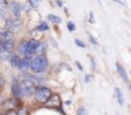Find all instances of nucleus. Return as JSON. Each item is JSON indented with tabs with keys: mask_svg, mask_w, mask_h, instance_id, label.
<instances>
[{
	"mask_svg": "<svg viewBox=\"0 0 131 115\" xmlns=\"http://www.w3.org/2000/svg\"><path fill=\"white\" fill-rule=\"evenodd\" d=\"M90 41H91V42H93L94 45H98V41H96V40H95L94 37H91V36H90Z\"/></svg>",
	"mask_w": 131,
	"mask_h": 115,
	"instance_id": "nucleus-23",
	"label": "nucleus"
},
{
	"mask_svg": "<svg viewBox=\"0 0 131 115\" xmlns=\"http://www.w3.org/2000/svg\"><path fill=\"white\" fill-rule=\"evenodd\" d=\"M26 44H27V40H23V41L19 42V45H18V52H19V54H23V52H25Z\"/></svg>",
	"mask_w": 131,
	"mask_h": 115,
	"instance_id": "nucleus-15",
	"label": "nucleus"
},
{
	"mask_svg": "<svg viewBox=\"0 0 131 115\" xmlns=\"http://www.w3.org/2000/svg\"><path fill=\"white\" fill-rule=\"evenodd\" d=\"M57 4H58L59 7H62V0H57Z\"/></svg>",
	"mask_w": 131,
	"mask_h": 115,
	"instance_id": "nucleus-27",
	"label": "nucleus"
},
{
	"mask_svg": "<svg viewBox=\"0 0 131 115\" xmlns=\"http://www.w3.org/2000/svg\"><path fill=\"white\" fill-rule=\"evenodd\" d=\"M46 106H49V107H58L59 106V104H60V101H59V96H57V95H50V97L46 100Z\"/></svg>",
	"mask_w": 131,
	"mask_h": 115,
	"instance_id": "nucleus-9",
	"label": "nucleus"
},
{
	"mask_svg": "<svg viewBox=\"0 0 131 115\" xmlns=\"http://www.w3.org/2000/svg\"><path fill=\"white\" fill-rule=\"evenodd\" d=\"M90 79H91V77H90V76H89V74H86V76H85V82H86V83H88V82H89V81H90Z\"/></svg>",
	"mask_w": 131,
	"mask_h": 115,
	"instance_id": "nucleus-25",
	"label": "nucleus"
},
{
	"mask_svg": "<svg viewBox=\"0 0 131 115\" xmlns=\"http://www.w3.org/2000/svg\"><path fill=\"white\" fill-rule=\"evenodd\" d=\"M12 93H13V96L16 97V98H22L23 97V95H22V90H21V86H19V83L14 79L13 81V83H12Z\"/></svg>",
	"mask_w": 131,
	"mask_h": 115,
	"instance_id": "nucleus-8",
	"label": "nucleus"
},
{
	"mask_svg": "<svg viewBox=\"0 0 131 115\" xmlns=\"http://www.w3.org/2000/svg\"><path fill=\"white\" fill-rule=\"evenodd\" d=\"M37 44H39V41L35 40V38L27 40V44H26V49H25L23 55H25L26 58H32V56L35 55V50H36Z\"/></svg>",
	"mask_w": 131,
	"mask_h": 115,
	"instance_id": "nucleus-4",
	"label": "nucleus"
},
{
	"mask_svg": "<svg viewBox=\"0 0 131 115\" xmlns=\"http://www.w3.org/2000/svg\"><path fill=\"white\" fill-rule=\"evenodd\" d=\"M116 90V95H117V100H118V104L122 106L123 104H125V100H123V95H122V92H121V90L119 88H114Z\"/></svg>",
	"mask_w": 131,
	"mask_h": 115,
	"instance_id": "nucleus-13",
	"label": "nucleus"
},
{
	"mask_svg": "<svg viewBox=\"0 0 131 115\" xmlns=\"http://www.w3.org/2000/svg\"><path fill=\"white\" fill-rule=\"evenodd\" d=\"M77 115H88V110L85 106H80L79 111H77Z\"/></svg>",
	"mask_w": 131,
	"mask_h": 115,
	"instance_id": "nucleus-18",
	"label": "nucleus"
},
{
	"mask_svg": "<svg viewBox=\"0 0 131 115\" xmlns=\"http://www.w3.org/2000/svg\"><path fill=\"white\" fill-rule=\"evenodd\" d=\"M89 21H90L91 23L94 22V14H93V13H90V16H89Z\"/></svg>",
	"mask_w": 131,
	"mask_h": 115,
	"instance_id": "nucleus-22",
	"label": "nucleus"
},
{
	"mask_svg": "<svg viewBox=\"0 0 131 115\" xmlns=\"http://www.w3.org/2000/svg\"><path fill=\"white\" fill-rule=\"evenodd\" d=\"M19 86H21V90H22V95L23 96H31V95H34L35 88H36L35 84H34V82L30 81V79L22 81V83H19Z\"/></svg>",
	"mask_w": 131,
	"mask_h": 115,
	"instance_id": "nucleus-3",
	"label": "nucleus"
},
{
	"mask_svg": "<svg viewBox=\"0 0 131 115\" xmlns=\"http://www.w3.org/2000/svg\"><path fill=\"white\" fill-rule=\"evenodd\" d=\"M49 30V26L45 23V22H41L39 26H37V31H41V32H45V31H48Z\"/></svg>",
	"mask_w": 131,
	"mask_h": 115,
	"instance_id": "nucleus-17",
	"label": "nucleus"
},
{
	"mask_svg": "<svg viewBox=\"0 0 131 115\" xmlns=\"http://www.w3.org/2000/svg\"><path fill=\"white\" fill-rule=\"evenodd\" d=\"M44 52H45V44H37V46H36V50H35V54L36 55H44Z\"/></svg>",
	"mask_w": 131,
	"mask_h": 115,
	"instance_id": "nucleus-12",
	"label": "nucleus"
},
{
	"mask_svg": "<svg viewBox=\"0 0 131 115\" xmlns=\"http://www.w3.org/2000/svg\"><path fill=\"white\" fill-rule=\"evenodd\" d=\"M0 41H13V33L8 30L3 31V32H0Z\"/></svg>",
	"mask_w": 131,
	"mask_h": 115,
	"instance_id": "nucleus-11",
	"label": "nucleus"
},
{
	"mask_svg": "<svg viewBox=\"0 0 131 115\" xmlns=\"http://www.w3.org/2000/svg\"><path fill=\"white\" fill-rule=\"evenodd\" d=\"M9 60H10V64L16 68L17 64H18V62H19V58H18L17 55H10V59H9Z\"/></svg>",
	"mask_w": 131,
	"mask_h": 115,
	"instance_id": "nucleus-16",
	"label": "nucleus"
},
{
	"mask_svg": "<svg viewBox=\"0 0 131 115\" xmlns=\"http://www.w3.org/2000/svg\"><path fill=\"white\" fill-rule=\"evenodd\" d=\"M116 68H117V72H118V74H119V77L123 79V82H128V76H127V73H126V70H125V68L119 64V63H117L116 64Z\"/></svg>",
	"mask_w": 131,
	"mask_h": 115,
	"instance_id": "nucleus-10",
	"label": "nucleus"
},
{
	"mask_svg": "<svg viewBox=\"0 0 131 115\" xmlns=\"http://www.w3.org/2000/svg\"><path fill=\"white\" fill-rule=\"evenodd\" d=\"M48 18H49V21H50V22H53V23H55V24L62 22V19H60L58 16H54V14H49V16H48Z\"/></svg>",
	"mask_w": 131,
	"mask_h": 115,
	"instance_id": "nucleus-14",
	"label": "nucleus"
},
{
	"mask_svg": "<svg viewBox=\"0 0 131 115\" xmlns=\"http://www.w3.org/2000/svg\"><path fill=\"white\" fill-rule=\"evenodd\" d=\"M30 62H31V58H23V59H19V62H18V64H17V69H19V70H22V72H26V70H28L30 69Z\"/></svg>",
	"mask_w": 131,
	"mask_h": 115,
	"instance_id": "nucleus-7",
	"label": "nucleus"
},
{
	"mask_svg": "<svg viewBox=\"0 0 131 115\" xmlns=\"http://www.w3.org/2000/svg\"><path fill=\"white\" fill-rule=\"evenodd\" d=\"M3 83H4V81H3V78H2V76H0V87L3 86Z\"/></svg>",
	"mask_w": 131,
	"mask_h": 115,
	"instance_id": "nucleus-26",
	"label": "nucleus"
},
{
	"mask_svg": "<svg viewBox=\"0 0 131 115\" xmlns=\"http://www.w3.org/2000/svg\"><path fill=\"white\" fill-rule=\"evenodd\" d=\"M5 28L8 31H19L21 30V23L18 22V18L17 19H7L5 21Z\"/></svg>",
	"mask_w": 131,
	"mask_h": 115,
	"instance_id": "nucleus-6",
	"label": "nucleus"
},
{
	"mask_svg": "<svg viewBox=\"0 0 131 115\" xmlns=\"http://www.w3.org/2000/svg\"><path fill=\"white\" fill-rule=\"evenodd\" d=\"M67 27H68V30H70L71 32H73V31L76 30V27H75V23H73V22H68V23H67Z\"/></svg>",
	"mask_w": 131,
	"mask_h": 115,
	"instance_id": "nucleus-19",
	"label": "nucleus"
},
{
	"mask_svg": "<svg viewBox=\"0 0 131 115\" xmlns=\"http://www.w3.org/2000/svg\"><path fill=\"white\" fill-rule=\"evenodd\" d=\"M75 44L77 45V46H80V47H82V49H85L86 47V45H85V42H82V41H80V40H75Z\"/></svg>",
	"mask_w": 131,
	"mask_h": 115,
	"instance_id": "nucleus-20",
	"label": "nucleus"
},
{
	"mask_svg": "<svg viewBox=\"0 0 131 115\" xmlns=\"http://www.w3.org/2000/svg\"><path fill=\"white\" fill-rule=\"evenodd\" d=\"M76 65H77V68H79L80 70H84V68H82V65H81V64H80L79 62H76Z\"/></svg>",
	"mask_w": 131,
	"mask_h": 115,
	"instance_id": "nucleus-24",
	"label": "nucleus"
},
{
	"mask_svg": "<svg viewBox=\"0 0 131 115\" xmlns=\"http://www.w3.org/2000/svg\"><path fill=\"white\" fill-rule=\"evenodd\" d=\"M7 7L9 8V10L13 13V16L16 18H19L21 17V4H18L17 2H13V0H9V2H7Z\"/></svg>",
	"mask_w": 131,
	"mask_h": 115,
	"instance_id": "nucleus-5",
	"label": "nucleus"
},
{
	"mask_svg": "<svg viewBox=\"0 0 131 115\" xmlns=\"http://www.w3.org/2000/svg\"><path fill=\"white\" fill-rule=\"evenodd\" d=\"M7 115H17V111H16V110H9V111L7 112Z\"/></svg>",
	"mask_w": 131,
	"mask_h": 115,
	"instance_id": "nucleus-21",
	"label": "nucleus"
},
{
	"mask_svg": "<svg viewBox=\"0 0 131 115\" xmlns=\"http://www.w3.org/2000/svg\"><path fill=\"white\" fill-rule=\"evenodd\" d=\"M34 95H35V98H36L37 102H40V104H45L46 100L50 97L51 91H50L48 87H45V86H39L37 88H35Z\"/></svg>",
	"mask_w": 131,
	"mask_h": 115,
	"instance_id": "nucleus-2",
	"label": "nucleus"
},
{
	"mask_svg": "<svg viewBox=\"0 0 131 115\" xmlns=\"http://www.w3.org/2000/svg\"><path fill=\"white\" fill-rule=\"evenodd\" d=\"M48 68V59L45 55H36L35 58H31L30 62V70L34 73H44Z\"/></svg>",
	"mask_w": 131,
	"mask_h": 115,
	"instance_id": "nucleus-1",
	"label": "nucleus"
},
{
	"mask_svg": "<svg viewBox=\"0 0 131 115\" xmlns=\"http://www.w3.org/2000/svg\"><path fill=\"white\" fill-rule=\"evenodd\" d=\"M113 2H117V0H113Z\"/></svg>",
	"mask_w": 131,
	"mask_h": 115,
	"instance_id": "nucleus-28",
	"label": "nucleus"
}]
</instances>
